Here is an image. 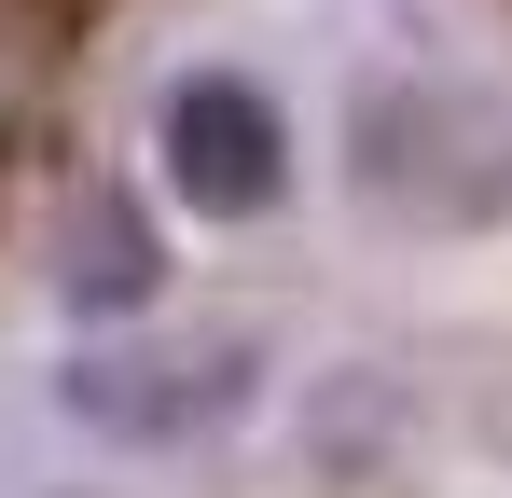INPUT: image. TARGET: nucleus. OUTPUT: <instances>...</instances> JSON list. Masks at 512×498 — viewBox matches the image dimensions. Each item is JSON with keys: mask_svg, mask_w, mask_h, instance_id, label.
<instances>
[{"mask_svg": "<svg viewBox=\"0 0 512 498\" xmlns=\"http://www.w3.org/2000/svg\"><path fill=\"white\" fill-rule=\"evenodd\" d=\"M56 97H70V0H0V208L42 153Z\"/></svg>", "mask_w": 512, "mask_h": 498, "instance_id": "obj_2", "label": "nucleus"}, {"mask_svg": "<svg viewBox=\"0 0 512 498\" xmlns=\"http://www.w3.org/2000/svg\"><path fill=\"white\" fill-rule=\"evenodd\" d=\"M167 153H180V194L194 208H263L277 194V111L250 83H194L167 111Z\"/></svg>", "mask_w": 512, "mask_h": 498, "instance_id": "obj_1", "label": "nucleus"}]
</instances>
